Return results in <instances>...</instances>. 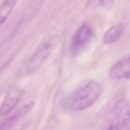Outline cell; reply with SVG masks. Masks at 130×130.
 Returning a JSON list of instances; mask_svg holds the SVG:
<instances>
[{"mask_svg": "<svg viewBox=\"0 0 130 130\" xmlns=\"http://www.w3.org/2000/svg\"><path fill=\"white\" fill-rule=\"evenodd\" d=\"M115 0H99V5L103 8H106V9H109L113 6Z\"/></svg>", "mask_w": 130, "mask_h": 130, "instance_id": "ba28073f", "label": "cell"}, {"mask_svg": "<svg viewBox=\"0 0 130 130\" xmlns=\"http://www.w3.org/2000/svg\"><path fill=\"white\" fill-rule=\"evenodd\" d=\"M93 37V29L91 25L87 22H84L80 25L75 34L73 35L71 45H70V52L73 56L80 54L90 43Z\"/></svg>", "mask_w": 130, "mask_h": 130, "instance_id": "3957f363", "label": "cell"}, {"mask_svg": "<svg viewBox=\"0 0 130 130\" xmlns=\"http://www.w3.org/2000/svg\"><path fill=\"white\" fill-rule=\"evenodd\" d=\"M103 86L94 79H86L78 84L62 101V107L71 112H80L90 108L102 95Z\"/></svg>", "mask_w": 130, "mask_h": 130, "instance_id": "6da1fadb", "label": "cell"}, {"mask_svg": "<svg viewBox=\"0 0 130 130\" xmlns=\"http://www.w3.org/2000/svg\"><path fill=\"white\" fill-rule=\"evenodd\" d=\"M109 76L114 80H128L130 78V56L125 55L109 69Z\"/></svg>", "mask_w": 130, "mask_h": 130, "instance_id": "277c9868", "label": "cell"}, {"mask_svg": "<svg viewBox=\"0 0 130 130\" xmlns=\"http://www.w3.org/2000/svg\"><path fill=\"white\" fill-rule=\"evenodd\" d=\"M59 37L56 34H51L46 36L36 47L35 51L27 60V63L24 67V73L28 74L38 70L44 62L51 56L54 49L58 44Z\"/></svg>", "mask_w": 130, "mask_h": 130, "instance_id": "7a4b0ae2", "label": "cell"}, {"mask_svg": "<svg viewBox=\"0 0 130 130\" xmlns=\"http://www.w3.org/2000/svg\"><path fill=\"white\" fill-rule=\"evenodd\" d=\"M15 4V0H3V2L0 4V26L10 16L12 10L14 9Z\"/></svg>", "mask_w": 130, "mask_h": 130, "instance_id": "52a82bcc", "label": "cell"}, {"mask_svg": "<svg viewBox=\"0 0 130 130\" xmlns=\"http://www.w3.org/2000/svg\"><path fill=\"white\" fill-rule=\"evenodd\" d=\"M124 30H125V25L122 23H117V24L112 25L104 34V37H103L104 44L109 45V44H113V43L117 42L122 37Z\"/></svg>", "mask_w": 130, "mask_h": 130, "instance_id": "8992f818", "label": "cell"}, {"mask_svg": "<svg viewBox=\"0 0 130 130\" xmlns=\"http://www.w3.org/2000/svg\"><path fill=\"white\" fill-rule=\"evenodd\" d=\"M20 99H21V91L19 89L13 88V89L9 90L6 93L2 104L0 106V116L5 117L8 114H10L14 110V108L17 106Z\"/></svg>", "mask_w": 130, "mask_h": 130, "instance_id": "5b68a950", "label": "cell"}]
</instances>
